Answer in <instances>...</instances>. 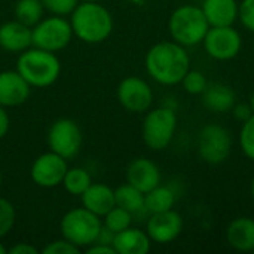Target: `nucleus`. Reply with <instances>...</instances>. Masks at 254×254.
<instances>
[{
	"label": "nucleus",
	"instance_id": "1",
	"mask_svg": "<svg viewBox=\"0 0 254 254\" xmlns=\"http://www.w3.org/2000/svg\"><path fill=\"white\" fill-rule=\"evenodd\" d=\"M149 76L165 86L182 83L185 74L190 70V57L186 46L177 42H159L153 45L144 58Z\"/></svg>",
	"mask_w": 254,
	"mask_h": 254
},
{
	"label": "nucleus",
	"instance_id": "2",
	"mask_svg": "<svg viewBox=\"0 0 254 254\" xmlns=\"http://www.w3.org/2000/svg\"><path fill=\"white\" fill-rule=\"evenodd\" d=\"M70 24L73 34L89 45L107 40L113 31V16L98 1L79 3L70 13Z\"/></svg>",
	"mask_w": 254,
	"mask_h": 254
},
{
	"label": "nucleus",
	"instance_id": "3",
	"mask_svg": "<svg viewBox=\"0 0 254 254\" xmlns=\"http://www.w3.org/2000/svg\"><path fill=\"white\" fill-rule=\"evenodd\" d=\"M16 71L34 88H48L54 85L61 73V63L55 52L31 46L19 54Z\"/></svg>",
	"mask_w": 254,
	"mask_h": 254
},
{
	"label": "nucleus",
	"instance_id": "4",
	"mask_svg": "<svg viewBox=\"0 0 254 254\" xmlns=\"http://www.w3.org/2000/svg\"><path fill=\"white\" fill-rule=\"evenodd\" d=\"M210 24L201 6L185 4L177 7L168 21V30L174 42L183 46H195L202 43Z\"/></svg>",
	"mask_w": 254,
	"mask_h": 254
},
{
	"label": "nucleus",
	"instance_id": "5",
	"mask_svg": "<svg viewBox=\"0 0 254 254\" xmlns=\"http://www.w3.org/2000/svg\"><path fill=\"white\" fill-rule=\"evenodd\" d=\"M63 238L79 247L80 250L94 244L103 229L101 217L91 213L85 207L68 210L60 223Z\"/></svg>",
	"mask_w": 254,
	"mask_h": 254
},
{
	"label": "nucleus",
	"instance_id": "6",
	"mask_svg": "<svg viewBox=\"0 0 254 254\" xmlns=\"http://www.w3.org/2000/svg\"><path fill=\"white\" fill-rule=\"evenodd\" d=\"M177 115L170 107H158L144 116L141 137L144 144L152 150L167 149L177 131Z\"/></svg>",
	"mask_w": 254,
	"mask_h": 254
},
{
	"label": "nucleus",
	"instance_id": "7",
	"mask_svg": "<svg viewBox=\"0 0 254 254\" xmlns=\"http://www.w3.org/2000/svg\"><path fill=\"white\" fill-rule=\"evenodd\" d=\"M73 36L70 21L60 15L42 18L34 27H31L33 46L55 54L68 46Z\"/></svg>",
	"mask_w": 254,
	"mask_h": 254
},
{
	"label": "nucleus",
	"instance_id": "8",
	"mask_svg": "<svg viewBox=\"0 0 254 254\" xmlns=\"http://www.w3.org/2000/svg\"><path fill=\"white\" fill-rule=\"evenodd\" d=\"M198 153L199 158L210 165L223 164L232 153L231 132L219 124L202 127L198 135Z\"/></svg>",
	"mask_w": 254,
	"mask_h": 254
},
{
	"label": "nucleus",
	"instance_id": "9",
	"mask_svg": "<svg viewBox=\"0 0 254 254\" xmlns=\"http://www.w3.org/2000/svg\"><path fill=\"white\" fill-rule=\"evenodd\" d=\"M83 144V134L80 127L68 118L55 121L48 131V146L52 152L64 159H73L79 155Z\"/></svg>",
	"mask_w": 254,
	"mask_h": 254
},
{
	"label": "nucleus",
	"instance_id": "10",
	"mask_svg": "<svg viewBox=\"0 0 254 254\" xmlns=\"http://www.w3.org/2000/svg\"><path fill=\"white\" fill-rule=\"evenodd\" d=\"M202 45L205 52L213 60L229 61L241 52L243 39L234 25L210 27L202 40Z\"/></svg>",
	"mask_w": 254,
	"mask_h": 254
},
{
	"label": "nucleus",
	"instance_id": "11",
	"mask_svg": "<svg viewBox=\"0 0 254 254\" xmlns=\"http://www.w3.org/2000/svg\"><path fill=\"white\" fill-rule=\"evenodd\" d=\"M67 170H68L67 159L49 150L34 159L30 168V177L33 183H36V186L52 189L63 185V179Z\"/></svg>",
	"mask_w": 254,
	"mask_h": 254
},
{
	"label": "nucleus",
	"instance_id": "12",
	"mask_svg": "<svg viewBox=\"0 0 254 254\" xmlns=\"http://www.w3.org/2000/svg\"><path fill=\"white\" fill-rule=\"evenodd\" d=\"M118 101L131 113L147 112L153 103V91L150 85L137 76H128L118 85Z\"/></svg>",
	"mask_w": 254,
	"mask_h": 254
},
{
	"label": "nucleus",
	"instance_id": "13",
	"mask_svg": "<svg viewBox=\"0 0 254 254\" xmlns=\"http://www.w3.org/2000/svg\"><path fill=\"white\" fill-rule=\"evenodd\" d=\"M183 231V217L174 211H162L150 214V219L146 225V232L150 237L152 243L168 244L180 237Z\"/></svg>",
	"mask_w": 254,
	"mask_h": 254
},
{
	"label": "nucleus",
	"instance_id": "14",
	"mask_svg": "<svg viewBox=\"0 0 254 254\" xmlns=\"http://www.w3.org/2000/svg\"><path fill=\"white\" fill-rule=\"evenodd\" d=\"M31 86L16 70L0 71V106L16 107L30 97Z\"/></svg>",
	"mask_w": 254,
	"mask_h": 254
},
{
	"label": "nucleus",
	"instance_id": "15",
	"mask_svg": "<svg viewBox=\"0 0 254 254\" xmlns=\"http://www.w3.org/2000/svg\"><path fill=\"white\" fill-rule=\"evenodd\" d=\"M127 183L132 185L143 193H147L161 185V170L153 161L137 158L127 168Z\"/></svg>",
	"mask_w": 254,
	"mask_h": 254
},
{
	"label": "nucleus",
	"instance_id": "16",
	"mask_svg": "<svg viewBox=\"0 0 254 254\" xmlns=\"http://www.w3.org/2000/svg\"><path fill=\"white\" fill-rule=\"evenodd\" d=\"M33 46L31 27L18 19L7 21L0 25V48L6 52L21 54Z\"/></svg>",
	"mask_w": 254,
	"mask_h": 254
},
{
	"label": "nucleus",
	"instance_id": "17",
	"mask_svg": "<svg viewBox=\"0 0 254 254\" xmlns=\"http://www.w3.org/2000/svg\"><path fill=\"white\" fill-rule=\"evenodd\" d=\"M82 207L97 214L98 217H104L115 205V189L104 183H91V186L80 195Z\"/></svg>",
	"mask_w": 254,
	"mask_h": 254
},
{
	"label": "nucleus",
	"instance_id": "18",
	"mask_svg": "<svg viewBox=\"0 0 254 254\" xmlns=\"http://www.w3.org/2000/svg\"><path fill=\"white\" fill-rule=\"evenodd\" d=\"M112 246L116 254H147L150 252L152 240L147 232L129 226L115 234Z\"/></svg>",
	"mask_w": 254,
	"mask_h": 254
},
{
	"label": "nucleus",
	"instance_id": "19",
	"mask_svg": "<svg viewBox=\"0 0 254 254\" xmlns=\"http://www.w3.org/2000/svg\"><path fill=\"white\" fill-rule=\"evenodd\" d=\"M201 9L210 27H225L237 22L240 3L237 0H204Z\"/></svg>",
	"mask_w": 254,
	"mask_h": 254
},
{
	"label": "nucleus",
	"instance_id": "20",
	"mask_svg": "<svg viewBox=\"0 0 254 254\" xmlns=\"http://www.w3.org/2000/svg\"><path fill=\"white\" fill-rule=\"evenodd\" d=\"M226 241L237 252L254 253V219H234L226 228Z\"/></svg>",
	"mask_w": 254,
	"mask_h": 254
},
{
	"label": "nucleus",
	"instance_id": "21",
	"mask_svg": "<svg viewBox=\"0 0 254 254\" xmlns=\"http://www.w3.org/2000/svg\"><path fill=\"white\" fill-rule=\"evenodd\" d=\"M237 103L235 91L226 83H208L202 92V104L213 113H228Z\"/></svg>",
	"mask_w": 254,
	"mask_h": 254
},
{
	"label": "nucleus",
	"instance_id": "22",
	"mask_svg": "<svg viewBox=\"0 0 254 254\" xmlns=\"http://www.w3.org/2000/svg\"><path fill=\"white\" fill-rule=\"evenodd\" d=\"M176 204V193L171 188L158 185L147 193H144V211L155 214L173 210Z\"/></svg>",
	"mask_w": 254,
	"mask_h": 254
},
{
	"label": "nucleus",
	"instance_id": "23",
	"mask_svg": "<svg viewBox=\"0 0 254 254\" xmlns=\"http://www.w3.org/2000/svg\"><path fill=\"white\" fill-rule=\"evenodd\" d=\"M115 202L134 216L144 210V193L132 185L125 183L115 189Z\"/></svg>",
	"mask_w": 254,
	"mask_h": 254
},
{
	"label": "nucleus",
	"instance_id": "24",
	"mask_svg": "<svg viewBox=\"0 0 254 254\" xmlns=\"http://www.w3.org/2000/svg\"><path fill=\"white\" fill-rule=\"evenodd\" d=\"M13 13L15 19H18L19 22L28 27H34L43 18L45 7L40 0H18Z\"/></svg>",
	"mask_w": 254,
	"mask_h": 254
},
{
	"label": "nucleus",
	"instance_id": "25",
	"mask_svg": "<svg viewBox=\"0 0 254 254\" xmlns=\"http://www.w3.org/2000/svg\"><path fill=\"white\" fill-rule=\"evenodd\" d=\"M92 183L91 174L80 167H73L68 168L64 179H63V186L70 195L80 196Z\"/></svg>",
	"mask_w": 254,
	"mask_h": 254
},
{
	"label": "nucleus",
	"instance_id": "26",
	"mask_svg": "<svg viewBox=\"0 0 254 254\" xmlns=\"http://www.w3.org/2000/svg\"><path fill=\"white\" fill-rule=\"evenodd\" d=\"M132 223V214L118 205H115L104 217H103V226L109 229L113 234H118L121 231H125Z\"/></svg>",
	"mask_w": 254,
	"mask_h": 254
},
{
	"label": "nucleus",
	"instance_id": "27",
	"mask_svg": "<svg viewBox=\"0 0 254 254\" xmlns=\"http://www.w3.org/2000/svg\"><path fill=\"white\" fill-rule=\"evenodd\" d=\"M182 86L190 95H202V92L208 86V80H207V77H205V74L202 71L189 70L185 74L183 80H182Z\"/></svg>",
	"mask_w": 254,
	"mask_h": 254
},
{
	"label": "nucleus",
	"instance_id": "28",
	"mask_svg": "<svg viewBox=\"0 0 254 254\" xmlns=\"http://www.w3.org/2000/svg\"><path fill=\"white\" fill-rule=\"evenodd\" d=\"M240 147L250 161H254V115L243 122L240 131Z\"/></svg>",
	"mask_w": 254,
	"mask_h": 254
},
{
	"label": "nucleus",
	"instance_id": "29",
	"mask_svg": "<svg viewBox=\"0 0 254 254\" xmlns=\"http://www.w3.org/2000/svg\"><path fill=\"white\" fill-rule=\"evenodd\" d=\"M16 213L10 201L0 196V240L4 238L15 226Z\"/></svg>",
	"mask_w": 254,
	"mask_h": 254
},
{
	"label": "nucleus",
	"instance_id": "30",
	"mask_svg": "<svg viewBox=\"0 0 254 254\" xmlns=\"http://www.w3.org/2000/svg\"><path fill=\"white\" fill-rule=\"evenodd\" d=\"M45 10L51 12L52 15H60V16H67L70 15L76 6L80 3L79 0H40Z\"/></svg>",
	"mask_w": 254,
	"mask_h": 254
},
{
	"label": "nucleus",
	"instance_id": "31",
	"mask_svg": "<svg viewBox=\"0 0 254 254\" xmlns=\"http://www.w3.org/2000/svg\"><path fill=\"white\" fill-rule=\"evenodd\" d=\"M80 252L82 250L79 247H76L74 244H71L65 238L52 241V243H49L48 246H45L40 250L42 254H77L80 253Z\"/></svg>",
	"mask_w": 254,
	"mask_h": 254
},
{
	"label": "nucleus",
	"instance_id": "32",
	"mask_svg": "<svg viewBox=\"0 0 254 254\" xmlns=\"http://www.w3.org/2000/svg\"><path fill=\"white\" fill-rule=\"evenodd\" d=\"M238 19L249 31L254 33V0H243L238 9Z\"/></svg>",
	"mask_w": 254,
	"mask_h": 254
},
{
	"label": "nucleus",
	"instance_id": "33",
	"mask_svg": "<svg viewBox=\"0 0 254 254\" xmlns=\"http://www.w3.org/2000/svg\"><path fill=\"white\" fill-rule=\"evenodd\" d=\"M234 113V116L240 121V122H246L252 115H254L250 104H244V103H235V106L231 110Z\"/></svg>",
	"mask_w": 254,
	"mask_h": 254
},
{
	"label": "nucleus",
	"instance_id": "34",
	"mask_svg": "<svg viewBox=\"0 0 254 254\" xmlns=\"http://www.w3.org/2000/svg\"><path fill=\"white\" fill-rule=\"evenodd\" d=\"M7 253L10 254H39L40 252L36 249V246L28 244V243H18L15 246H12Z\"/></svg>",
	"mask_w": 254,
	"mask_h": 254
},
{
	"label": "nucleus",
	"instance_id": "35",
	"mask_svg": "<svg viewBox=\"0 0 254 254\" xmlns=\"http://www.w3.org/2000/svg\"><path fill=\"white\" fill-rule=\"evenodd\" d=\"M88 254H116L112 244H104V243H94L89 247H86Z\"/></svg>",
	"mask_w": 254,
	"mask_h": 254
},
{
	"label": "nucleus",
	"instance_id": "36",
	"mask_svg": "<svg viewBox=\"0 0 254 254\" xmlns=\"http://www.w3.org/2000/svg\"><path fill=\"white\" fill-rule=\"evenodd\" d=\"M10 128V118L6 112V107L0 106V138H3Z\"/></svg>",
	"mask_w": 254,
	"mask_h": 254
},
{
	"label": "nucleus",
	"instance_id": "37",
	"mask_svg": "<svg viewBox=\"0 0 254 254\" xmlns=\"http://www.w3.org/2000/svg\"><path fill=\"white\" fill-rule=\"evenodd\" d=\"M0 254H7V249L3 246V243H1V240H0Z\"/></svg>",
	"mask_w": 254,
	"mask_h": 254
},
{
	"label": "nucleus",
	"instance_id": "38",
	"mask_svg": "<svg viewBox=\"0 0 254 254\" xmlns=\"http://www.w3.org/2000/svg\"><path fill=\"white\" fill-rule=\"evenodd\" d=\"M249 104H250V107H252V110H253V113H254V91H253V94H252V97H250Z\"/></svg>",
	"mask_w": 254,
	"mask_h": 254
},
{
	"label": "nucleus",
	"instance_id": "39",
	"mask_svg": "<svg viewBox=\"0 0 254 254\" xmlns=\"http://www.w3.org/2000/svg\"><path fill=\"white\" fill-rule=\"evenodd\" d=\"M252 198H253V202H254V176H253V180H252Z\"/></svg>",
	"mask_w": 254,
	"mask_h": 254
},
{
	"label": "nucleus",
	"instance_id": "40",
	"mask_svg": "<svg viewBox=\"0 0 254 254\" xmlns=\"http://www.w3.org/2000/svg\"><path fill=\"white\" fill-rule=\"evenodd\" d=\"M1 183H3V174H1V171H0V188H1Z\"/></svg>",
	"mask_w": 254,
	"mask_h": 254
},
{
	"label": "nucleus",
	"instance_id": "41",
	"mask_svg": "<svg viewBox=\"0 0 254 254\" xmlns=\"http://www.w3.org/2000/svg\"><path fill=\"white\" fill-rule=\"evenodd\" d=\"M83 1H100V0H83Z\"/></svg>",
	"mask_w": 254,
	"mask_h": 254
}]
</instances>
